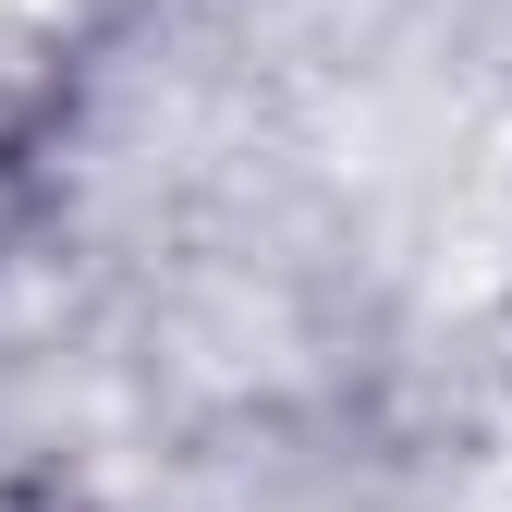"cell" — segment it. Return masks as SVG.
I'll use <instances>...</instances> for the list:
<instances>
[{"label":"cell","mask_w":512,"mask_h":512,"mask_svg":"<svg viewBox=\"0 0 512 512\" xmlns=\"http://www.w3.org/2000/svg\"><path fill=\"white\" fill-rule=\"evenodd\" d=\"M49 25H74V0H0V61H13V49H37Z\"/></svg>","instance_id":"cell-1"}]
</instances>
